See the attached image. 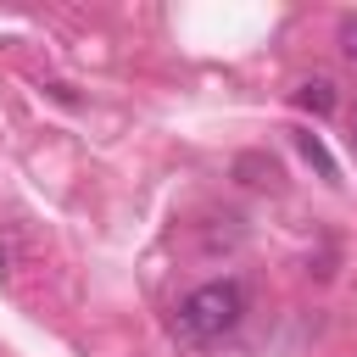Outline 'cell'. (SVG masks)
Here are the masks:
<instances>
[{
	"label": "cell",
	"mask_w": 357,
	"mask_h": 357,
	"mask_svg": "<svg viewBox=\"0 0 357 357\" xmlns=\"http://www.w3.org/2000/svg\"><path fill=\"white\" fill-rule=\"evenodd\" d=\"M240 318H245V290H240V279H206V284H195V290L178 301L173 335H178L184 346H212V340L234 335Z\"/></svg>",
	"instance_id": "obj_1"
},
{
	"label": "cell",
	"mask_w": 357,
	"mask_h": 357,
	"mask_svg": "<svg viewBox=\"0 0 357 357\" xmlns=\"http://www.w3.org/2000/svg\"><path fill=\"white\" fill-rule=\"evenodd\" d=\"M296 145H301V156L318 167V178H324V184H340V167H335V156L324 151V139H318V134H296Z\"/></svg>",
	"instance_id": "obj_3"
},
{
	"label": "cell",
	"mask_w": 357,
	"mask_h": 357,
	"mask_svg": "<svg viewBox=\"0 0 357 357\" xmlns=\"http://www.w3.org/2000/svg\"><path fill=\"white\" fill-rule=\"evenodd\" d=\"M296 106H307L312 117H324V112H335V84H329V78H307V84L296 89Z\"/></svg>",
	"instance_id": "obj_2"
},
{
	"label": "cell",
	"mask_w": 357,
	"mask_h": 357,
	"mask_svg": "<svg viewBox=\"0 0 357 357\" xmlns=\"http://www.w3.org/2000/svg\"><path fill=\"white\" fill-rule=\"evenodd\" d=\"M351 139H357V117H351Z\"/></svg>",
	"instance_id": "obj_5"
},
{
	"label": "cell",
	"mask_w": 357,
	"mask_h": 357,
	"mask_svg": "<svg viewBox=\"0 0 357 357\" xmlns=\"http://www.w3.org/2000/svg\"><path fill=\"white\" fill-rule=\"evenodd\" d=\"M340 50H346V61L357 67V17H346V22H340Z\"/></svg>",
	"instance_id": "obj_4"
}]
</instances>
